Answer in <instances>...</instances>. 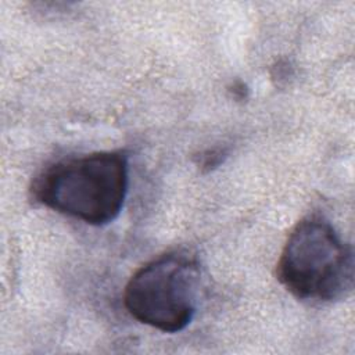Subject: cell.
<instances>
[{"mask_svg":"<svg viewBox=\"0 0 355 355\" xmlns=\"http://www.w3.org/2000/svg\"><path fill=\"white\" fill-rule=\"evenodd\" d=\"M126 191L128 158L122 151L61 159L33 183V194L43 205L94 226L119 215Z\"/></svg>","mask_w":355,"mask_h":355,"instance_id":"6da1fadb","label":"cell"},{"mask_svg":"<svg viewBox=\"0 0 355 355\" xmlns=\"http://www.w3.org/2000/svg\"><path fill=\"white\" fill-rule=\"evenodd\" d=\"M277 279L300 300H340L352 290V250L326 219L304 218L283 247Z\"/></svg>","mask_w":355,"mask_h":355,"instance_id":"7a4b0ae2","label":"cell"},{"mask_svg":"<svg viewBox=\"0 0 355 355\" xmlns=\"http://www.w3.org/2000/svg\"><path fill=\"white\" fill-rule=\"evenodd\" d=\"M198 265L186 252L164 254L128 282L123 304L139 322L165 333L183 330L196 312Z\"/></svg>","mask_w":355,"mask_h":355,"instance_id":"3957f363","label":"cell"}]
</instances>
